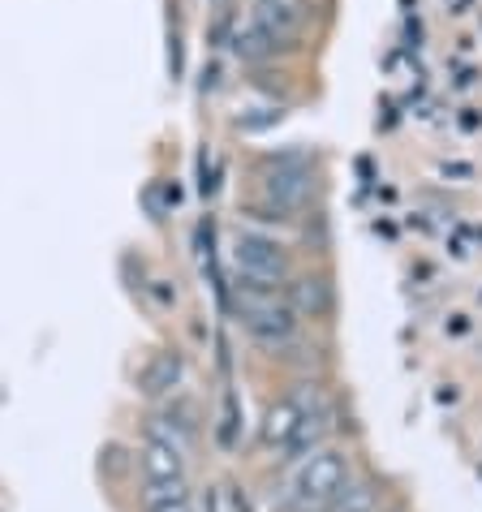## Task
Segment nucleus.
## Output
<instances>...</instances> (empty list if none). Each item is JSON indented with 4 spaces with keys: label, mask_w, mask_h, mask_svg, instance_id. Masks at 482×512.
I'll use <instances>...</instances> for the list:
<instances>
[{
    "label": "nucleus",
    "mask_w": 482,
    "mask_h": 512,
    "mask_svg": "<svg viewBox=\"0 0 482 512\" xmlns=\"http://www.w3.org/2000/svg\"><path fill=\"white\" fill-rule=\"evenodd\" d=\"M353 482V465L340 448H315L293 465L289 474V504L302 508H328L340 491Z\"/></svg>",
    "instance_id": "nucleus-1"
},
{
    "label": "nucleus",
    "mask_w": 482,
    "mask_h": 512,
    "mask_svg": "<svg viewBox=\"0 0 482 512\" xmlns=\"http://www.w3.org/2000/svg\"><path fill=\"white\" fill-rule=\"evenodd\" d=\"M237 315L246 323V332L259 340L263 349H285L297 336V310L276 297V289H254V284H241L237 289Z\"/></svg>",
    "instance_id": "nucleus-2"
},
{
    "label": "nucleus",
    "mask_w": 482,
    "mask_h": 512,
    "mask_svg": "<svg viewBox=\"0 0 482 512\" xmlns=\"http://www.w3.org/2000/svg\"><path fill=\"white\" fill-rule=\"evenodd\" d=\"M233 263L241 284H254V289H276V284H285L293 276L285 241H276L263 229H241L233 237Z\"/></svg>",
    "instance_id": "nucleus-3"
},
{
    "label": "nucleus",
    "mask_w": 482,
    "mask_h": 512,
    "mask_svg": "<svg viewBox=\"0 0 482 512\" xmlns=\"http://www.w3.org/2000/svg\"><path fill=\"white\" fill-rule=\"evenodd\" d=\"M138 469H143L147 487H186V448L173 435H164L155 422H147L143 448H138Z\"/></svg>",
    "instance_id": "nucleus-4"
},
{
    "label": "nucleus",
    "mask_w": 482,
    "mask_h": 512,
    "mask_svg": "<svg viewBox=\"0 0 482 512\" xmlns=\"http://www.w3.org/2000/svg\"><path fill=\"white\" fill-rule=\"evenodd\" d=\"M315 414H328L323 405H306V396H280V401L267 405L263 414V426H259V444L267 452H280V457H289L297 435H302V426L315 418Z\"/></svg>",
    "instance_id": "nucleus-5"
},
{
    "label": "nucleus",
    "mask_w": 482,
    "mask_h": 512,
    "mask_svg": "<svg viewBox=\"0 0 482 512\" xmlns=\"http://www.w3.org/2000/svg\"><path fill=\"white\" fill-rule=\"evenodd\" d=\"M186 379V358L177 349H160L151 353V362L143 366V392L147 396H173Z\"/></svg>",
    "instance_id": "nucleus-6"
},
{
    "label": "nucleus",
    "mask_w": 482,
    "mask_h": 512,
    "mask_svg": "<svg viewBox=\"0 0 482 512\" xmlns=\"http://www.w3.org/2000/svg\"><path fill=\"white\" fill-rule=\"evenodd\" d=\"M297 315H310V319H319V315H328V306H332V289H328V280H297L293 284V302H289Z\"/></svg>",
    "instance_id": "nucleus-7"
},
{
    "label": "nucleus",
    "mask_w": 482,
    "mask_h": 512,
    "mask_svg": "<svg viewBox=\"0 0 482 512\" xmlns=\"http://www.w3.org/2000/svg\"><path fill=\"white\" fill-rule=\"evenodd\" d=\"M143 512H194L190 487H147L143 491Z\"/></svg>",
    "instance_id": "nucleus-8"
},
{
    "label": "nucleus",
    "mask_w": 482,
    "mask_h": 512,
    "mask_svg": "<svg viewBox=\"0 0 482 512\" xmlns=\"http://www.w3.org/2000/svg\"><path fill=\"white\" fill-rule=\"evenodd\" d=\"M328 512H375V491L366 487V482H349L328 504Z\"/></svg>",
    "instance_id": "nucleus-9"
},
{
    "label": "nucleus",
    "mask_w": 482,
    "mask_h": 512,
    "mask_svg": "<svg viewBox=\"0 0 482 512\" xmlns=\"http://www.w3.org/2000/svg\"><path fill=\"white\" fill-rule=\"evenodd\" d=\"M203 512H229V500H224V491H207V508Z\"/></svg>",
    "instance_id": "nucleus-10"
}]
</instances>
